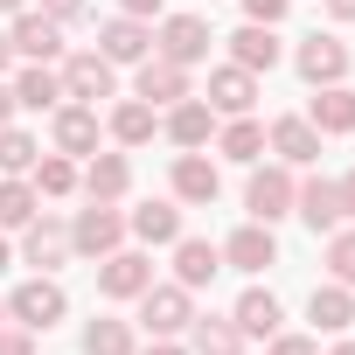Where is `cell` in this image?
Returning a JSON list of instances; mask_svg holds the SVG:
<instances>
[{
  "instance_id": "8d00e7d4",
  "label": "cell",
  "mask_w": 355,
  "mask_h": 355,
  "mask_svg": "<svg viewBox=\"0 0 355 355\" xmlns=\"http://www.w3.org/2000/svg\"><path fill=\"white\" fill-rule=\"evenodd\" d=\"M272 355H313V341H306V334H279V341H272Z\"/></svg>"
},
{
  "instance_id": "74e56055",
  "label": "cell",
  "mask_w": 355,
  "mask_h": 355,
  "mask_svg": "<svg viewBox=\"0 0 355 355\" xmlns=\"http://www.w3.org/2000/svg\"><path fill=\"white\" fill-rule=\"evenodd\" d=\"M0 355H28V327H8V334H0Z\"/></svg>"
},
{
  "instance_id": "7c38bea8",
  "label": "cell",
  "mask_w": 355,
  "mask_h": 355,
  "mask_svg": "<svg viewBox=\"0 0 355 355\" xmlns=\"http://www.w3.org/2000/svg\"><path fill=\"white\" fill-rule=\"evenodd\" d=\"M230 56H237V70H272V63H279V35H272L265 21H244V28L230 35Z\"/></svg>"
},
{
  "instance_id": "9a60e30c",
  "label": "cell",
  "mask_w": 355,
  "mask_h": 355,
  "mask_svg": "<svg viewBox=\"0 0 355 355\" xmlns=\"http://www.w3.org/2000/svg\"><path fill=\"white\" fill-rule=\"evenodd\" d=\"M306 119H313V132H355V91L348 84H327Z\"/></svg>"
},
{
  "instance_id": "60d3db41",
  "label": "cell",
  "mask_w": 355,
  "mask_h": 355,
  "mask_svg": "<svg viewBox=\"0 0 355 355\" xmlns=\"http://www.w3.org/2000/svg\"><path fill=\"white\" fill-rule=\"evenodd\" d=\"M327 15L334 21H355V0H327Z\"/></svg>"
},
{
  "instance_id": "5b68a950",
  "label": "cell",
  "mask_w": 355,
  "mask_h": 355,
  "mask_svg": "<svg viewBox=\"0 0 355 355\" xmlns=\"http://www.w3.org/2000/svg\"><path fill=\"white\" fill-rule=\"evenodd\" d=\"M119 237H125V223L112 216V202H91V209L77 216V230H70V244H77V251H91V258H112V251H119Z\"/></svg>"
},
{
  "instance_id": "f546056e",
  "label": "cell",
  "mask_w": 355,
  "mask_h": 355,
  "mask_svg": "<svg viewBox=\"0 0 355 355\" xmlns=\"http://www.w3.org/2000/svg\"><path fill=\"white\" fill-rule=\"evenodd\" d=\"M112 132H119V146L153 139V105H119V112H112Z\"/></svg>"
},
{
  "instance_id": "30bf717a",
  "label": "cell",
  "mask_w": 355,
  "mask_h": 355,
  "mask_svg": "<svg viewBox=\"0 0 355 355\" xmlns=\"http://www.w3.org/2000/svg\"><path fill=\"white\" fill-rule=\"evenodd\" d=\"M139 98H146V105H182V98H189V70L167 63V56L139 63Z\"/></svg>"
},
{
  "instance_id": "83f0119b",
  "label": "cell",
  "mask_w": 355,
  "mask_h": 355,
  "mask_svg": "<svg viewBox=\"0 0 355 355\" xmlns=\"http://www.w3.org/2000/svg\"><path fill=\"white\" fill-rule=\"evenodd\" d=\"M35 189H21V182H0V223H8V230H28L35 223Z\"/></svg>"
},
{
  "instance_id": "7402d4cb",
  "label": "cell",
  "mask_w": 355,
  "mask_h": 355,
  "mask_svg": "<svg viewBox=\"0 0 355 355\" xmlns=\"http://www.w3.org/2000/svg\"><path fill=\"white\" fill-rule=\"evenodd\" d=\"M251 98H258L251 70H237V63H230V70H216V77H209V105H216V112H251Z\"/></svg>"
},
{
  "instance_id": "3957f363",
  "label": "cell",
  "mask_w": 355,
  "mask_h": 355,
  "mask_svg": "<svg viewBox=\"0 0 355 355\" xmlns=\"http://www.w3.org/2000/svg\"><path fill=\"white\" fill-rule=\"evenodd\" d=\"M8 313H15L28 334H35V327H56V320H63V286H56V279H28V286L8 300Z\"/></svg>"
},
{
  "instance_id": "52a82bcc",
  "label": "cell",
  "mask_w": 355,
  "mask_h": 355,
  "mask_svg": "<svg viewBox=\"0 0 355 355\" xmlns=\"http://www.w3.org/2000/svg\"><path fill=\"white\" fill-rule=\"evenodd\" d=\"M300 77H306V84H341V77H348V49H341L334 35H306V42H300Z\"/></svg>"
},
{
  "instance_id": "ab89813d",
  "label": "cell",
  "mask_w": 355,
  "mask_h": 355,
  "mask_svg": "<svg viewBox=\"0 0 355 355\" xmlns=\"http://www.w3.org/2000/svg\"><path fill=\"white\" fill-rule=\"evenodd\" d=\"M119 8H125L132 21H146V15H160V0H119Z\"/></svg>"
},
{
  "instance_id": "4316f807",
  "label": "cell",
  "mask_w": 355,
  "mask_h": 355,
  "mask_svg": "<svg viewBox=\"0 0 355 355\" xmlns=\"http://www.w3.org/2000/svg\"><path fill=\"white\" fill-rule=\"evenodd\" d=\"M237 327H244V334H279V300L251 286V293L237 300Z\"/></svg>"
},
{
  "instance_id": "44dd1931",
  "label": "cell",
  "mask_w": 355,
  "mask_h": 355,
  "mask_svg": "<svg viewBox=\"0 0 355 355\" xmlns=\"http://www.w3.org/2000/svg\"><path fill=\"white\" fill-rule=\"evenodd\" d=\"M146 49H153V35H146L132 15L105 28V63H146Z\"/></svg>"
},
{
  "instance_id": "ba28073f",
  "label": "cell",
  "mask_w": 355,
  "mask_h": 355,
  "mask_svg": "<svg viewBox=\"0 0 355 355\" xmlns=\"http://www.w3.org/2000/svg\"><path fill=\"white\" fill-rule=\"evenodd\" d=\"M223 258L237 265V272H265V265H279V244H272V223H244L230 244H223Z\"/></svg>"
},
{
  "instance_id": "277c9868",
  "label": "cell",
  "mask_w": 355,
  "mask_h": 355,
  "mask_svg": "<svg viewBox=\"0 0 355 355\" xmlns=\"http://www.w3.org/2000/svg\"><path fill=\"white\" fill-rule=\"evenodd\" d=\"M63 98H112V63H105V49H84V56H70L63 63Z\"/></svg>"
},
{
  "instance_id": "1f68e13d",
  "label": "cell",
  "mask_w": 355,
  "mask_h": 355,
  "mask_svg": "<svg viewBox=\"0 0 355 355\" xmlns=\"http://www.w3.org/2000/svg\"><path fill=\"white\" fill-rule=\"evenodd\" d=\"M223 153H230V160H258V153H265V125H251V119H237V125L223 132Z\"/></svg>"
},
{
  "instance_id": "f35d334b",
  "label": "cell",
  "mask_w": 355,
  "mask_h": 355,
  "mask_svg": "<svg viewBox=\"0 0 355 355\" xmlns=\"http://www.w3.org/2000/svg\"><path fill=\"white\" fill-rule=\"evenodd\" d=\"M42 15H56V21H70V15H84V0H42Z\"/></svg>"
},
{
  "instance_id": "836d02e7",
  "label": "cell",
  "mask_w": 355,
  "mask_h": 355,
  "mask_svg": "<svg viewBox=\"0 0 355 355\" xmlns=\"http://www.w3.org/2000/svg\"><path fill=\"white\" fill-rule=\"evenodd\" d=\"M77 189V167L70 160H42L35 167V196H70Z\"/></svg>"
},
{
  "instance_id": "d4e9b609",
  "label": "cell",
  "mask_w": 355,
  "mask_h": 355,
  "mask_svg": "<svg viewBox=\"0 0 355 355\" xmlns=\"http://www.w3.org/2000/svg\"><path fill=\"white\" fill-rule=\"evenodd\" d=\"M63 98V77L56 70H21V84H15V105H28V112H49Z\"/></svg>"
},
{
  "instance_id": "f6af8a7d",
  "label": "cell",
  "mask_w": 355,
  "mask_h": 355,
  "mask_svg": "<svg viewBox=\"0 0 355 355\" xmlns=\"http://www.w3.org/2000/svg\"><path fill=\"white\" fill-rule=\"evenodd\" d=\"M15 8H28V0H0V15H15Z\"/></svg>"
},
{
  "instance_id": "9c48e42d",
  "label": "cell",
  "mask_w": 355,
  "mask_h": 355,
  "mask_svg": "<svg viewBox=\"0 0 355 355\" xmlns=\"http://www.w3.org/2000/svg\"><path fill=\"white\" fill-rule=\"evenodd\" d=\"M98 286H105L112 300H132V293H146V286H153V265H146L139 251H112V258H105V272H98Z\"/></svg>"
},
{
  "instance_id": "2e32d148",
  "label": "cell",
  "mask_w": 355,
  "mask_h": 355,
  "mask_svg": "<svg viewBox=\"0 0 355 355\" xmlns=\"http://www.w3.org/2000/svg\"><path fill=\"white\" fill-rule=\"evenodd\" d=\"M132 237L139 244H174V237H182V209H174V202H139L132 209Z\"/></svg>"
},
{
  "instance_id": "681fc988",
  "label": "cell",
  "mask_w": 355,
  "mask_h": 355,
  "mask_svg": "<svg viewBox=\"0 0 355 355\" xmlns=\"http://www.w3.org/2000/svg\"><path fill=\"white\" fill-rule=\"evenodd\" d=\"M0 313H8V306H0Z\"/></svg>"
},
{
  "instance_id": "e0dca14e",
  "label": "cell",
  "mask_w": 355,
  "mask_h": 355,
  "mask_svg": "<svg viewBox=\"0 0 355 355\" xmlns=\"http://www.w3.org/2000/svg\"><path fill=\"white\" fill-rule=\"evenodd\" d=\"M174 196L182 202H216V167L202 153H182L174 160Z\"/></svg>"
},
{
  "instance_id": "e575fe53",
  "label": "cell",
  "mask_w": 355,
  "mask_h": 355,
  "mask_svg": "<svg viewBox=\"0 0 355 355\" xmlns=\"http://www.w3.org/2000/svg\"><path fill=\"white\" fill-rule=\"evenodd\" d=\"M327 265H334V279H341V286H355V230H334Z\"/></svg>"
},
{
  "instance_id": "d6986e66",
  "label": "cell",
  "mask_w": 355,
  "mask_h": 355,
  "mask_svg": "<svg viewBox=\"0 0 355 355\" xmlns=\"http://www.w3.org/2000/svg\"><path fill=\"white\" fill-rule=\"evenodd\" d=\"M56 146L63 153H91L98 146V112L91 105H63L56 112Z\"/></svg>"
},
{
  "instance_id": "603a6c76",
  "label": "cell",
  "mask_w": 355,
  "mask_h": 355,
  "mask_svg": "<svg viewBox=\"0 0 355 355\" xmlns=\"http://www.w3.org/2000/svg\"><path fill=\"white\" fill-rule=\"evenodd\" d=\"M125 182H132V167H125L119 153H98V160H91V174H84L91 202H119V196H125Z\"/></svg>"
},
{
  "instance_id": "7dc6e473",
  "label": "cell",
  "mask_w": 355,
  "mask_h": 355,
  "mask_svg": "<svg viewBox=\"0 0 355 355\" xmlns=\"http://www.w3.org/2000/svg\"><path fill=\"white\" fill-rule=\"evenodd\" d=\"M334 355H355V341H341V348H334Z\"/></svg>"
},
{
  "instance_id": "c3c4849f",
  "label": "cell",
  "mask_w": 355,
  "mask_h": 355,
  "mask_svg": "<svg viewBox=\"0 0 355 355\" xmlns=\"http://www.w3.org/2000/svg\"><path fill=\"white\" fill-rule=\"evenodd\" d=\"M0 265H8V244H0Z\"/></svg>"
},
{
  "instance_id": "7a4b0ae2",
  "label": "cell",
  "mask_w": 355,
  "mask_h": 355,
  "mask_svg": "<svg viewBox=\"0 0 355 355\" xmlns=\"http://www.w3.org/2000/svg\"><path fill=\"white\" fill-rule=\"evenodd\" d=\"M293 196H300V189H293V174H286V167H258V174H251V189H244V209H251L258 223H279V216L293 209Z\"/></svg>"
},
{
  "instance_id": "8fae6325",
  "label": "cell",
  "mask_w": 355,
  "mask_h": 355,
  "mask_svg": "<svg viewBox=\"0 0 355 355\" xmlns=\"http://www.w3.org/2000/svg\"><path fill=\"white\" fill-rule=\"evenodd\" d=\"M174 272H182V286H209L223 272V251L202 237H174Z\"/></svg>"
},
{
  "instance_id": "4dcf8cb0",
  "label": "cell",
  "mask_w": 355,
  "mask_h": 355,
  "mask_svg": "<svg viewBox=\"0 0 355 355\" xmlns=\"http://www.w3.org/2000/svg\"><path fill=\"white\" fill-rule=\"evenodd\" d=\"M196 348H202V355H237V348H244V327H230V320H202V327H196Z\"/></svg>"
},
{
  "instance_id": "8992f818",
  "label": "cell",
  "mask_w": 355,
  "mask_h": 355,
  "mask_svg": "<svg viewBox=\"0 0 355 355\" xmlns=\"http://www.w3.org/2000/svg\"><path fill=\"white\" fill-rule=\"evenodd\" d=\"M160 56H167V63H182V70H189V63H202V56H209V21L174 15V21L160 28Z\"/></svg>"
},
{
  "instance_id": "5bb4252c",
  "label": "cell",
  "mask_w": 355,
  "mask_h": 355,
  "mask_svg": "<svg viewBox=\"0 0 355 355\" xmlns=\"http://www.w3.org/2000/svg\"><path fill=\"white\" fill-rule=\"evenodd\" d=\"M306 313H313V327H327V334H341L348 320H355V293L334 279V286H313V300H306Z\"/></svg>"
},
{
  "instance_id": "d590c367",
  "label": "cell",
  "mask_w": 355,
  "mask_h": 355,
  "mask_svg": "<svg viewBox=\"0 0 355 355\" xmlns=\"http://www.w3.org/2000/svg\"><path fill=\"white\" fill-rule=\"evenodd\" d=\"M244 15H251V21H265V28H272V21H279V15H286V0H244Z\"/></svg>"
},
{
  "instance_id": "ffe728a7",
  "label": "cell",
  "mask_w": 355,
  "mask_h": 355,
  "mask_svg": "<svg viewBox=\"0 0 355 355\" xmlns=\"http://www.w3.org/2000/svg\"><path fill=\"white\" fill-rule=\"evenodd\" d=\"M293 202H300L306 230H334V223H341V189H334V182H306Z\"/></svg>"
},
{
  "instance_id": "b9f144b4",
  "label": "cell",
  "mask_w": 355,
  "mask_h": 355,
  "mask_svg": "<svg viewBox=\"0 0 355 355\" xmlns=\"http://www.w3.org/2000/svg\"><path fill=\"white\" fill-rule=\"evenodd\" d=\"M341 216H355V174L341 182Z\"/></svg>"
},
{
  "instance_id": "cb8c5ba5",
  "label": "cell",
  "mask_w": 355,
  "mask_h": 355,
  "mask_svg": "<svg viewBox=\"0 0 355 355\" xmlns=\"http://www.w3.org/2000/svg\"><path fill=\"white\" fill-rule=\"evenodd\" d=\"M209 125H216L209 105H202V98H182V105H174V119H167V139H174V146H202Z\"/></svg>"
},
{
  "instance_id": "7bdbcfd3",
  "label": "cell",
  "mask_w": 355,
  "mask_h": 355,
  "mask_svg": "<svg viewBox=\"0 0 355 355\" xmlns=\"http://www.w3.org/2000/svg\"><path fill=\"white\" fill-rule=\"evenodd\" d=\"M8 112H15V91H8V84H0V125H8Z\"/></svg>"
},
{
  "instance_id": "ac0fdd59",
  "label": "cell",
  "mask_w": 355,
  "mask_h": 355,
  "mask_svg": "<svg viewBox=\"0 0 355 355\" xmlns=\"http://www.w3.org/2000/svg\"><path fill=\"white\" fill-rule=\"evenodd\" d=\"M8 42H15V49H21V56H42V63H49V56H56V49H63V35H56V15H21V21H15V35H8Z\"/></svg>"
},
{
  "instance_id": "484cf974",
  "label": "cell",
  "mask_w": 355,
  "mask_h": 355,
  "mask_svg": "<svg viewBox=\"0 0 355 355\" xmlns=\"http://www.w3.org/2000/svg\"><path fill=\"white\" fill-rule=\"evenodd\" d=\"M63 251H70V230L63 223H28V265H63Z\"/></svg>"
},
{
  "instance_id": "4fadbf2b",
  "label": "cell",
  "mask_w": 355,
  "mask_h": 355,
  "mask_svg": "<svg viewBox=\"0 0 355 355\" xmlns=\"http://www.w3.org/2000/svg\"><path fill=\"white\" fill-rule=\"evenodd\" d=\"M272 146H279V160H286V167L320 160V132H313V119H279V125H272Z\"/></svg>"
},
{
  "instance_id": "6da1fadb",
  "label": "cell",
  "mask_w": 355,
  "mask_h": 355,
  "mask_svg": "<svg viewBox=\"0 0 355 355\" xmlns=\"http://www.w3.org/2000/svg\"><path fill=\"white\" fill-rule=\"evenodd\" d=\"M189 320H196V313H189V286H146V293H139V327H146V334L167 341V334H182Z\"/></svg>"
},
{
  "instance_id": "f1b7e54d",
  "label": "cell",
  "mask_w": 355,
  "mask_h": 355,
  "mask_svg": "<svg viewBox=\"0 0 355 355\" xmlns=\"http://www.w3.org/2000/svg\"><path fill=\"white\" fill-rule=\"evenodd\" d=\"M84 355H132L125 320H91V327H84Z\"/></svg>"
},
{
  "instance_id": "d6a6232c",
  "label": "cell",
  "mask_w": 355,
  "mask_h": 355,
  "mask_svg": "<svg viewBox=\"0 0 355 355\" xmlns=\"http://www.w3.org/2000/svg\"><path fill=\"white\" fill-rule=\"evenodd\" d=\"M0 167H8V174H28V167H35V139L0 125Z\"/></svg>"
},
{
  "instance_id": "bcb514c9",
  "label": "cell",
  "mask_w": 355,
  "mask_h": 355,
  "mask_svg": "<svg viewBox=\"0 0 355 355\" xmlns=\"http://www.w3.org/2000/svg\"><path fill=\"white\" fill-rule=\"evenodd\" d=\"M146 355H182V348H167V341H160V348H146Z\"/></svg>"
},
{
  "instance_id": "ee69618b",
  "label": "cell",
  "mask_w": 355,
  "mask_h": 355,
  "mask_svg": "<svg viewBox=\"0 0 355 355\" xmlns=\"http://www.w3.org/2000/svg\"><path fill=\"white\" fill-rule=\"evenodd\" d=\"M8 56H15V42H8V35H0V70H8Z\"/></svg>"
}]
</instances>
